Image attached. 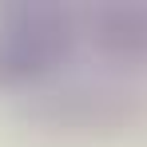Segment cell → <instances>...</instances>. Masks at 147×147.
Masks as SVG:
<instances>
[{
  "instance_id": "1",
  "label": "cell",
  "mask_w": 147,
  "mask_h": 147,
  "mask_svg": "<svg viewBox=\"0 0 147 147\" xmlns=\"http://www.w3.org/2000/svg\"><path fill=\"white\" fill-rule=\"evenodd\" d=\"M76 48V20L60 4H12L0 12V88L52 76Z\"/></svg>"
},
{
  "instance_id": "2",
  "label": "cell",
  "mask_w": 147,
  "mask_h": 147,
  "mask_svg": "<svg viewBox=\"0 0 147 147\" xmlns=\"http://www.w3.org/2000/svg\"><path fill=\"white\" fill-rule=\"evenodd\" d=\"M28 115L48 127H80V131H111L131 119V96L103 84H76L56 96H40Z\"/></svg>"
},
{
  "instance_id": "3",
  "label": "cell",
  "mask_w": 147,
  "mask_h": 147,
  "mask_svg": "<svg viewBox=\"0 0 147 147\" xmlns=\"http://www.w3.org/2000/svg\"><path fill=\"white\" fill-rule=\"evenodd\" d=\"M92 44L107 60H143L147 56V8L139 4H103L88 20Z\"/></svg>"
}]
</instances>
